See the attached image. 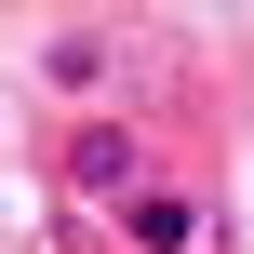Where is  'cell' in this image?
Returning <instances> with one entry per match:
<instances>
[{
  "instance_id": "cell-1",
  "label": "cell",
  "mask_w": 254,
  "mask_h": 254,
  "mask_svg": "<svg viewBox=\"0 0 254 254\" xmlns=\"http://www.w3.org/2000/svg\"><path fill=\"white\" fill-rule=\"evenodd\" d=\"M134 161H147V147H134V134H121V121H107V134H80V147H67V174H80V188H94V201H134Z\"/></svg>"
},
{
  "instance_id": "cell-2",
  "label": "cell",
  "mask_w": 254,
  "mask_h": 254,
  "mask_svg": "<svg viewBox=\"0 0 254 254\" xmlns=\"http://www.w3.org/2000/svg\"><path fill=\"white\" fill-rule=\"evenodd\" d=\"M134 241H147V254H188L201 214H188V201H134Z\"/></svg>"
},
{
  "instance_id": "cell-3",
  "label": "cell",
  "mask_w": 254,
  "mask_h": 254,
  "mask_svg": "<svg viewBox=\"0 0 254 254\" xmlns=\"http://www.w3.org/2000/svg\"><path fill=\"white\" fill-rule=\"evenodd\" d=\"M54 80H67V94H94V80H107V40H94V27H67V40H54Z\"/></svg>"
}]
</instances>
